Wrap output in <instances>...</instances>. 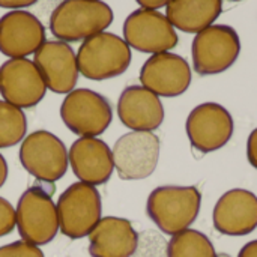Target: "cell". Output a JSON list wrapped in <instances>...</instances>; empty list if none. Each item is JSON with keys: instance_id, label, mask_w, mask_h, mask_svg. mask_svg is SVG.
<instances>
[{"instance_id": "obj_7", "label": "cell", "mask_w": 257, "mask_h": 257, "mask_svg": "<svg viewBox=\"0 0 257 257\" xmlns=\"http://www.w3.org/2000/svg\"><path fill=\"white\" fill-rule=\"evenodd\" d=\"M60 117L74 134L98 137L110 126L113 110L104 95L92 89H74L60 105Z\"/></svg>"}, {"instance_id": "obj_13", "label": "cell", "mask_w": 257, "mask_h": 257, "mask_svg": "<svg viewBox=\"0 0 257 257\" xmlns=\"http://www.w3.org/2000/svg\"><path fill=\"white\" fill-rule=\"evenodd\" d=\"M140 83L158 96H181L191 84V69L188 62L179 54L157 53L143 63Z\"/></svg>"}, {"instance_id": "obj_12", "label": "cell", "mask_w": 257, "mask_h": 257, "mask_svg": "<svg viewBox=\"0 0 257 257\" xmlns=\"http://www.w3.org/2000/svg\"><path fill=\"white\" fill-rule=\"evenodd\" d=\"M45 93L47 84L33 60L9 59L0 66V95L6 102L18 108H32Z\"/></svg>"}, {"instance_id": "obj_2", "label": "cell", "mask_w": 257, "mask_h": 257, "mask_svg": "<svg viewBox=\"0 0 257 257\" xmlns=\"http://www.w3.org/2000/svg\"><path fill=\"white\" fill-rule=\"evenodd\" d=\"M202 193L196 187L164 185L155 188L146 203L148 217L166 235L187 230L199 217Z\"/></svg>"}, {"instance_id": "obj_31", "label": "cell", "mask_w": 257, "mask_h": 257, "mask_svg": "<svg viewBox=\"0 0 257 257\" xmlns=\"http://www.w3.org/2000/svg\"><path fill=\"white\" fill-rule=\"evenodd\" d=\"M230 2H241V0H230Z\"/></svg>"}, {"instance_id": "obj_8", "label": "cell", "mask_w": 257, "mask_h": 257, "mask_svg": "<svg viewBox=\"0 0 257 257\" xmlns=\"http://www.w3.org/2000/svg\"><path fill=\"white\" fill-rule=\"evenodd\" d=\"M20 163L35 179L47 184L63 178L69 164L63 142L45 130L24 137L20 146Z\"/></svg>"}, {"instance_id": "obj_28", "label": "cell", "mask_w": 257, "mask_h": 257, "mask_svg": "<svg viewBox=\"0 0 257 257\" xmlns=\"http://www.w3.org/2000/svg\"><path fill=\"white\" fill-rule=\"evenodd\" d=\"M136 2L142 8H145V9H154V11H157V9H160L163 6H167L170 0H136Z\"/></svg>"}, {"instance_id": "obj_26", "label": "cell", "mask_w": 257, "mask_h": 257, "mask_svg": "<svg viewBox=\"0 0 257 257\" xmlns=\"http://www.w3.org/2000/svg\"><path fill=\"white\" fill-rule=\"evenodd\" d=\"M247 158L248 163L257 170V128L251 131L247 140Z\"/></svg>"}, {"instance_id": "obj_24", "label": "cell", "mask_w": 257, "mask_h": 257, "mask_svg": "<svg viewBox=\"0 0 257 257\" xmlns=\"http://www.w3.org/2000/svg\"><path fill=\"white\" fill-rule=\"evenodd\" d=\"M0 257H45L38 245L26 241H15L0 247Z\"/></svg>"}, {"instance_id": "obj_10", "label": "cell", "mask_w": 257, "mask_h": 257, "mask_svg": "<svg viewBox=\"0 0 257 257\" xmlns=\"http://www.w3.org/2000/svg\"><path fill=\"white\" fill-rule=\"evenodd\" d=\"M123 39L140 53H164L179 42L178 33L167 17L154 9H136L123 23Z\"/></svg>"}, {"instance_id": "obj_27", "label": "cell", "mask_w": 257, "mask_h": 257, "mask_svg": "<svg viewBox=\"0 0 257 257\" xmlns=\"http://www.w3.org/2000/svg\"><path fill=\"white\" fill-rule=\"evenodd\" d=\"M35 3H38V0H0V8L15 11V9L29 8V6H32Z\"/></svg>"}, {"instance_id": "obj_4", "label": "cell", "mask_w": 257, "mask_h": 257, "mask_svg": "<svg viewBox=\"0 0 257 257\" xmlns=\"http://www.w3.org/2000/svg\"><path fill=\"white\" fill-rule=\"evenodd\" d=\"M131 59V48L125 39L110 32L87 38L77 51L80 74L95 81L122 75L130 68Z\"/></svg>"}, {"instance_id": "obj_15", "label": "cell", "mask_w": 257, "mask_h": 257, "mask_svg": "<svg viewBox=\"0 0 257 257\" xmlns=\"http://www.w3.org/2000/svg\"><path fill=\"white\" fill-rule=\"evenodd\" d=\"M33 62L38 66L47 89L60 95H68L74 90L80 71L77 54L68 42L45 41L35 53Z\"/></svg>"}, {"instance_id": "obj_11", "label": "cell", "mask_w": 257, "mask_h": 257, "mask_svg": "<svg viewBox=\"0 0 257 257\" xmlns=\"http://www.w3.org/2000/svg\"><path fill=\"white\" fill-rule=\"evenodd\" d=\"M185 130L191 146L202 154H209L229 143L235 123L226 107L217 102H203L188 114Z\"/></svg>"}, {"instance_id": "obj_19", "label": "cell", "mask_w": 257, "mask_h": 257, "mask_svg": "<svg viewBox=\"0 0 257 257\" xmlns=\"http://www.w3.org/2000/svg\"><path fill=\"white\" fill-rule=\"evenodd\" d=\"M139 233L131 221L120 217H104L89 233L92 257H131L137 250Z\"/></svg>"}, {"instance_id": "obj_29", "label": "cell", "mask_w": 257, "mask_h": 257, "mask_svg": "<svg viewBox=\"0 0 257 257\" xmlns=\"http://www.w3.org/2000/svg\"><path fill=\"white\" fill-rule=\"evenodd\" d=\"M238 257H257V239L250 241L248 244H245V245L241 248Z\"/></svg>"}, {"instance_id": "obj_23", "label": "cell", "mask_w": 257, "mask_h": 257, "mask_svg": "<svg viewBox=\"0 0 257 257\" xmlns=\"http://www.w3.org/2000/svg\"><path fill=\"white\" fill-rule=\"evenodd\" d=\"M169 242L155 230H145L139 233V242L134 257H167Z\"/></svg>"}, {"instance_id": "obj_1", "label": "cell", "mask_w": 257, "mask_h": 257, "mask_svg": "<svg viewBox=\"0 0 257 257\" xmlns=\"http://www.w3.org/2000/svg\"><path fill=\"white\" fill-rule=\"evenodd\" d=\"M113 18V9L102 0H63L50 15V32L57 41H86L105 32Z\"/></svg>"}, {"instance_id": "obj_30", "label": "cell", "mask_w": 257, "mask_h": 257, "mask_svg": "<svg viewBox=\"0 0 257 257\" xmlns=\"http://www.w3.org/2000/svg\"><path fill=\"white\" fill-rule=\"evenodd\" d=\"M6 179H8V163H6L5 157L0 154V188L5 185Z\"/></svg>"}, {"instance_id": "obj_5", "label": "cell", "mask_w": 257, "mask_h": 257, "mask_svg": "<svg viewBox=\"0 0 257 257\" xmlns=\"http://www.w3.org/2000/svg\"><path fill=\"white\" fill-rule=\"evenodd\" d=\"M56 208L60 232L69 239H81L101 220V194L93 185L75 182L60 194Z\"/></svg>"}, {"instance_id": "obj_22", "label": "cell", "mask_w": 257, "mask_h": 257, "mask_svg": "<svg viewBox=\"0 0 257 257\" xmlns=\"http://www.w3.org/2000/svg\"><path fill=\"white\" fill-rule=\"evenodd\" d=\"M26 131L27 117L24 111L6 101H0V149L23 142Z\"/></svg>"}, {"instance_id": "obj_25", "label": "cell", "mask_w": 257, "mask_h": 257, "mask_svg": "<svg viewBox=\"0 0 257 257\" xmlns=\"http://www.w3.org/2000/svg\"><path fill=\"white\" fill-rule=\"evenodd\" d=\"M15 229V209L12 205L0 197V238L9 235Z\"/></svg>"}, {"instance_id": "obj_9", "label": "cell", "mask_w": 257, "mask_h": 257, "mask_svg": "<svg viewBox=\"0 0 257 257\" xmlns=\"http://www.w3.org/2000/svg\"><path fill=\"white\" fill-rule=\"evenodd\" d=\"M111 154L120 179H146L158 166L160 139L152 131H131L116 140Z\"/></svg>"}, {"instance_id": "obj_6", "label": "cell", "mask_w": 257, "mask_h": 257, "mask_svg": "<svg viewBox=\"0 0 257 257\" xmlns=\"http://www.w3.org/2000/svg\"><path fill=\"white\" fill-rule=\"evenodd\" d=\"M239 53V35L227 24H212L196 33L191 45L194 71L203 77L227 71L236 62Z\"/></svg>"}, {"instance_id": "obj_20", "label": "cell", "mask_w": 257, "mask_h": 257, "mask_svg": "<svg viewBox=\"0 0 257 257\" xmlns=\"http://www.w3.org/2000/svg\"><path fill=\"white\" fill-rule=\"evenodd\" d=\"M223 11V0H170L166 17L185 33H199L212 26Z\"/></svg>"}, {"instance_id": "obj_14", "label": "cell", "mask_w": 257, "mask_h": 257, "mask_svg": "<svg viewBox=\"0 0 257 257\" xmlns=\"http://www.w3.org/2000/svg\"><path fill=\"white\" fill-rule=\"evenodd\" d=\"M44 42L45 27L35 14L15 9L0 17V53L9 59L35 54Z\"/></svg>"}, {"instance_id": "obj_17", "label": "cell", "mask_w": 257, "mask_h": 257, "mask_svg": "<svg viewBox=\"0 0 257 257\" xmlns=\"http://www.w3.org/2000/svg\"><path fill=\"white\" fill-rule=\"evenodd\" d=\"M68 161L80 182L93 187L110 181L114 170L111 149L98 137H80L75 140L68 152Z\"/></svg>"}, {"instance_id": "obj_3", "label": "cell", "mask_w": 257, "mask_h": 257, "mask_svg": "<svg viewBox=\"0 0 257 257\" xmlns=\"http://www.w3.org/2000/svg\"><path fill=\"white\" fill-rule=\"evenodd\" d=\"M35 184L20 197L15 209V226L23 241L33 245H47L59 232V215L53 202L54 188Z\"/></svg>"}, {"instance_id": "obj_16", "label": "cell", "mask_w": 257, "mask_h": 257, "mask_svg": "<svg viewBox=\"0 0 257 257\" xmlns=\"http://www.w3.org/2000/svg\"><path fill=\"white\" fill-rule=\"evenodd\" d=\"M217 232L227 236H245L257 227V197L248 190L235 188L224 193L212 214Z\"/></svg>"}, {"instance_id": "obj_18", "label": "cell", "mask_w": 257, "mask_h": 257, "mask_svg": "<svg viewBox=\"0 0 257 257\" xmlns=\"http://www.w3.org/2000/svg\"><path fill=\"white\" fill-rule=\"evenodd\" d=\"M117 116L133 131H155L164 120V107L158 95L133 84L125 87L119 96Z\"/></svg>"}, {"instance_id": "obj_21", "label": "cell", "mask_w": 257, "mask_h": 257, "mask_svg": "<svg viewBox=\"0 0 257 257\" xmlns=\"http://www.w3.org/2000/svg\"><path fill=\"white\" fill-rule=\"evenodd\" d=\"M167 257H218L211 239L194 229H187L172 236Z\"/></svg>"}]
</instances>
